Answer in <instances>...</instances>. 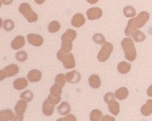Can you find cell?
Segmentation results:
<instances>
[{
	"instance_id": "obj_15",
	"label": "cell",
	"mask_w": 152,
	"mask_h": 121,
	"mask_svg": "<svg viewBox=\"0 0 152 121\" xmlns=\"http://www.w3.org/2000/svg\"><path fill=\"white\" fill-rule=\"evenodd\" d=\"M26 40L23 36H17L11 42V47L14 50H18L24 47Z\"/></svg>"
},
{
	"instance_id": "obj_13",
	"label": "cell",
	"mask_w": 152,
	"mask_h": 121,
	"mask_svg": "<svg viewBox=\"0 0 152 121\" xmlns=\"http://www.w3.org/2000/svg\"><path fill=\"white\" fill-rule=\"evenodd\" d=\"M86 22L85 17L83 16L82 14H75L73 16L72 19H71V24L74 27L76 28H79L81 26H83Z\"/></svg>"
},
{
	"instance_id": "obj_24",
	"label": "cell",
	"mask_w": 152,
	"mask_h": 121,
	"mask_svg": "<svg viewBox=\"0 0 152 121\" xmlns=\"http://www.w3.org/2000/svg\"><path fill=\"white\" fill-rule=\"evenodd\" d=\"M62 89H63L62 85L55 83L50 89V95L55 97H60V95L62 93Z\"/></svg>"
},
{
	"instance_id": "obj_23",
	"label": "cell",
	"mask_w": 152,
	"mask_h": 121,
	"mask_svg": "<svg viewBox=\"0 0 152 121\" xmlns=\"http://www.w3.org/2000/svg\"><path fill=\"white\" fill-rule=\"evenodd\" d=\"M58 112H59L61 116H65L67 114L70 113L71 112V106L67 102H62V104H60L58 108H57Z\"/></svg>"
},
{
	"instance_id": "obj_8",
	"label": "cell",
	"mask_w": 152,
	"mask_h": 121,
	"mask_svg": "<svg viewBox=\"0 0 152 121\" xmlns=\"http://www.w3.org/2000/svg\"><path fill=\"white\" fill-rule=\"evenodd\" d=\"M19 72V67L16 64H10L9 66H7L4 69H2L0 71V80H3L7 77H12L16 75Z\"/></svg>"
},
{
	"instance_id": "obj_25",
	"label": "cell",
	"mask_w": 152,
	"mask_h": 121,
	"mask_svg": "<svg viewBox=\"0 0 152 121\" xmlns=\"http://www.w3.org/2000/svg\"><path fill=\"white\" fill-rule=\"evenodd\" d=\"M102 112L98 109L93 110L90 114V119L91 121H100L102 120Z\"/></svg>"
},
{
	"instance_id": "obj_30",
	"label": "cell",
	"mask_w": 152,
	"mask_h": 121,
	"mask_svg": "<svg viewBox=\"0 0 152 121\" xmlns=\"http://www.w3.org/2000/svg\"><path fill=\"white\" fill-rule=\"evenodd\" d=\"M93 40L97 44H104L105 43V38L101 33H96L93 36Z\"/></svg>"
},
{
	"instance_id": "obj_20",
	"label": "cell",
	"mask_w": 152,
	"mask_h": 121,
	"mask_svg": "<svg viewBox=\"0 0 152 121\" xmlns=\"http://www.w3.org/2000/svg\"><path fill=\"white\" fill-rule=\"evenodd\" d=\"M89 85L91 88L94 89H97L101 86V79L100 77L97 74H93L89 78Z\"/></svg>"
},
{
	"instance_id": "obj_5",
	"label": "cell",
	"mask_w": 152,
	"mask_h": 121,
	"mask_svg": "<svg viewBox=\"0 0 152 121\" xmlns=\"http://www.w3.org/2000/svg\"><path fill=\"white\" fill-rule=\"evenodd\" d=\"M60 100H61V97H55L49 94L47 99L45 100L44 103H43V114L46 116H52L53 112H54V109L56 104H58L60 101Z\"/></svg>"
},
{
	"instance_id": "obj_14",
	"label": "cell",
	"mask_w": 152,
	"mask_h": 121,
	"mask_svg": "<svg viewBox=\"0 0 152 121\" xmlns=\"http://www.w3.org/2000/svg\"><path fill=\"white\" fill-rule=\"evenodd\" d=\"M41 77H42L41 72L36 69L31 70L27 74V78L31 82H37L41 79Z\"/></svg>"
},
{
	"instance_id": "obj_40",
	"label": "cell",
	"mask_w": 152,
	"mask_h": 121,
	"mask_svg": "<svg viewBox=\"0 0 152 121\" xmlns=\"http://www.w3.org/2000/svg\"><path fill=\"white\" fill-rule=\"evenodd\" d=\"M34 1H35V2H37V4H39V5L43 4V3H44V2H45V0H34Z\"/></svg>"
},
{
	"instance_id": "obj_31",
	"label": "cell",
	"mask_w": 152,
	"mask_h": 121,
	"mask_svg": "<svg viewBox=\"0 0 152 121\" xmlns=\"http://www.w3.org/2000/svg\"><path fill=\"white\" fill-rule=\"evenodd\" d=\"M66 82V75H64L63 74H57L56 76V78H55V82L56 83V84H59V85H62L63 87L65 85V82Z\"/></svg>"
},
{
	"instance_id": "obj_4",
	"label": "cell",
	"mask_w": 152,
	"mask_h": 121,
	"mask_svg": "<svg viewBox=\"0 0 152 121\" xmlns=\"http://www.w3.org/2000/svg\"><path fill=\"white\" fill-rule=\"evenodd\" d=\"M57 59L63 63V65L66 69H72L75 66V61L74 55L70 52H65L60 49L56 54Z\"/></svg>"
},
{
	"instance_id": "obj_18",
	"label": "cell",
	"mask_w": 152,
	"mask_h": 121,
	"mask_svg": "<svg viewBox=\"0 0 152 121\" xmlns=\"http://www.w3.org/2000/svg\"><path fill=\"white\" fill-rule=\"evenodd\" d=\"M15 118L13 112L10 109L7 110H2L0 112V120L1 121H10L13 120Z\"/></svg>"
},
{
	"instance_id": "obj_28",
	"label": "cell",
	"mask_w": 152,
	"mask_h": 121,
	"mask_svg": "<svg viewBox=\"0 0 152 121\" xmlns=\"http://www.w3.org/2000/svg\"><path fill=\"white\" fill-rule=\"evenodd\" d=\"M132 37L136 42H142L146 39V35L140 30H135L132 34Z\"/></svg>"
},
{
	"instance_id": "obj_17",
	"label": "cell",
	"mask_w": 152,
	"mask_h": 121,
	"mask_svg": "<svg viewBox=\"0 0 152 121\" xmlns=\"http://www.w3.org/2000/svg\"><path fill=\"white\" fill-rule=\"evenodd\" d=\"M108 108L109 112L114 116H117L120 112V104L115 99H113L108 103Z\"/></svg>"
},
{
	"instance_id": "obj_34",
	"label": "cell",
	"mask_w": 152,
	"mask_h": 121,
	"mask_svg": "<svg viewBox=\"0 0 152 121\" xmlns=\"http://www.w3.org/2000/svg\"><path fill=\"white\" fill-rule=\"evenodd\" d=\"M114 97H115V94H114V93H107L104 97V102H105L106 104H108L110 101L114 99Z\"/></svg>"
},
{
	"instance_id": "obj_10",
	"label": "cell",
	"mask_w": 152,
	"mask_h": 121,
	"mask_svg": "<svg viewBox=\"0 0 152 121\" xmlns=\"http://www.w3.org/2000/svg\"><path fill=\"white\" fill-rule=\"evenodd\" d=\"M27 40L28 42L35 47L41 46L44 43V39L41 36L34 33H29L27 36Z\"/></svg>"
},
{
	"instance_id": "obj_11",
	"label": "cell",
	"mask_w": 152,
	"mask_h": 121,
	"mask_svg": "<svg viewBox=\"0 0 152 121\" xmlns=\"http://www.w3.org/2000/svg\"><path fill=\"white\" fill-rule=\"evenodd\" d=\"M102 10L99 7H92L86 11V16L89 20H97L102 17Z\"/></svg>"
},
{
	"instance_id": "obj_38",
	"label": "cell",
	"mask_w": 152,
	"mask_h": 121,
	"mask_svg": "<svg viewBox=\"0 0 152 121\" xmlns=\"http://www.w3.org/2000/svg\"><path fill=\"white\" fill-rule=\"evenodd\" d=\"M147 94L148 95L149 97H152V85H150V87L147 89Z\"/></svg>"
},
{
	"instance_id": "obj_35",
	"label": "cell",
	"mask_w": 152,
	"mask_h": 121,
	"mask_svg": "<svg viewBox=\"0 0 152 121\" xmlns=\"http://www.w3.org/2000/svg\"><path fill=\"white\" fill-rule=\"evenodd\" d=\"M58 120H59V121H61V120H64V121H68V120L76 121V120H77V119H76L75 117V116H74V115H71V114H70V115H67V116H66V117H64V118L59 119Z\"/></svg>"
},
{
	"instance_id": "obj_36",
	"label": "cell",
	"mask_w": 152,
	"mask_h": 121,
	"mask_svg": "<svg viewBox=\"0 0 152 121\" xmlns=\"http://www.w3.org/2000/svg\"><path fill=\"white\" fill-rule=\"evenodd\" d=\"M102 120H103V121H105V120L114 121L115 120V118H113V117H111V116H104V117L102 118Z\"/></svg>"
},
{
	"instance_id": "obj_37",
	"label": "cell",
	"mask_w": 152,
	"mask_h": 121,
	"mask_svg": "<svg viewBox=\"0 0 152 121\" xmlns=\"http://www.w3.org/2000/svg\"><path fill=\"white\" fill-rule=\"evenodd\" d=\"M14 0H1V2H2V4L3 5H10L11 4L12 2H13Z\"/></svg>"
},
{
	"instance_id": "obj_7",
	"label": "cell",
	"mask_w": 152,
	"mask_h": 121,
	"mask_svg": "<svg viewBox=\"0 0 152 121\" xmlns=\"http://www.w3.org/2000/svg\"><path fill=\"white\" fill-rule=\"evenodd\" d=\"M113 51V45L111 43L105 42L102 46V49L100 50L97 55V59L100 62H105L109 59L110 55Z\"/></svg>"
},
{
	"instance_id": "obj_12",
	"label": "cell",
	"mask_w": 152,
	"mask_h": 121,
	"mask_svg": "<svg viewBox=\"0 0 152 121\" xmlns=\"http://www.w3.org/2000/svg\"><path fill=\"white\" fill-rule=\"evenodd\" d=\"M66 80L67 82L71 84H75L80 82L81 74L79 72L76 71H72L66 74Z\"/></svg>"
},
{
	"instance_id": "obj_29",
	"label": "cell",
	"mask_w": 152,
	"mask_h": 121,
	"mask_svg": "<svg viewBox=\"0 0 152 121\" xmlns=\"http://www.w3.org/2000/svg\"><path fill=\"white\" fill-rule=\"evenodd\" d=\"M2 27L6 31H11L14 29V21L10 20V19H6L5 21H3V24H2Z\"/></svg>"
},
{
	"instance_id": "obj_39",
	"label": "cell",
	"mask_w": 152,
	"mask_h": 121,
	"mask_svg": "<svg viewBox=\"0 0 152 121\" xmlns=\"http://www.w3.org/2000/svg\"><path fill=\"white\" fill-rule=\"evenodd\" d=\"M86 1L90 4H95V3H97L98 2V0H86Z\"/></svg>"
},
{
	"instance_id": "obj_19",
	"label": "cell",
	"mask_w": 152,
	"mask_h": 121,
	"mask_svg": "<svg viewBox=\"0 0 152 121\" xmlns=\"http://www.w3.org/2000/svg\"><path fill=\"white\" fill-rule=\"evenodd\" d=\"M140 112L142 116H149L152 114V100H148L144 105H142L140 109Z\"/></svg>"
},
{
	"instance_id": "obj_6",
	"label": "cell",
	"mask_w": 152,
	"mask_h": 121,
	"mask_svg": "<svg viewBox=\"0 0 152 121\" xmlns=\"http://www.w3.org/2000/svg\"><path fill=\"white\" fill-rule=\"evenodd\" d=\"M19 12L23 15L26 18V20L28 22H36L38 20V15L33 11L31 8L30 5L27 2H23L21 3L18 7Z\"/></svg>"
},
{
	"instance_id": "obj_3",
	"label": "cell",
	"mask_w": 152,
	"mask_h": 121,
	"mask_svg": "<svg viewBox=\"0 0 152 121\" xmlns=\"http://www.w3.org/2000/svg\"><path fill=\"white\" fill-rule=\"evenodd\" d=\"M76 36H77V33L74 29H71V28L67 29L61 36V49L65 52H71L73 47L72 43Z\"/></svg>"
},
{
	"instance_id": "obj_9",
	"label": "cell",
	"mask_w": 152,
	"mask_h": 121,
	"mask_svg": "<svg viewBox=\"0 0 152 121\" xmlns=\"http://www.w3.org/2000/svg\"><path fill=\"white\" fill-rule=\"evenodd\" d=\"M27 109V101L26 100L21 99L18 101L17 104L14 107L16 116L14 120H23V115Z\"/></svg>"
},
{
	"instance_id": "obj_22",
	"label": "cell",
	"mask_w": 152,
	"mask_h": 121,
	"mask_svg": "<svg viewBox=\"0 0 152 121\" xmlns=\"http://www.w3.org/2000/svg\"><path fill=\"white\" fill-rule=\"evenodd\" d=\"M131 64L127 63L125 61H122L119 63L117 65V70H118L119 73L122 74H128L131 70Z\"/></svg>"
},
{
	"instance_id": "obj_2",
	"label": "cell",
	"mask_w": 152,
	"mask_h": 121,
	"mask_svg": "<svg viewBox=\"0 0 152 121\" xmlns=\"http://www.w3.org/2000/svg\"><path fill=\"white\" fill-rule=\"evenodd\" d=\"M121 47H122L124 52V56H125L127 60L133 62L136 59L137 53H136L134 42L131 38H124L122 41H121Z\"/></svg>"
},
{
	"instance_id": "obj_27",
	"label": "cell",
	"mask_w": 152,
	"mask_h": 121,
	"mask_svg": "<svg viewBox=\"0 0 152 121\" xmlns=\"http://www.w3.org/2000/svg\"><path fill=\"white\" fill-rule=\"evenodd\" d=\"M59 29H60V24L59 23V21H51V23H49V25L48 26V30L49 33H56Z\"/></svg>"
},
{
	"instance_id": "obj_16",
	"label": "cell",
	"mask_w": 152,
	"mask_h": 121,
	"mask_svg": "<svg viewBox=\"0 0 152 121\" xmlns=\"http://www.w3.org/2000/svg\"><path fill=\"white\" fill-rule=\"evenodd\" d=\"M13 85H14V89L17 90H24L28 86V81L24 78H17L14 81Z\"/></svg>"
},
{
	"instance_id": "obj_26",
	"label": "cell",
	"mask_w": 152,
	"mask_h": 121,
	"mask_svg": "<svg viewBox=\"0 0 152 121\" xmlns=\"http://www.w3.org/2000/svg\"><path fill=\"white\" fill-rule=\"evenodd\" d=\"M124 16L127 17H135L136 15V11L135 9L132 6H126L124 8Z\"/></svg>"
},
{
	"instance_id": "obj_21",
	"label": "cell",
	"mask_w": 152,
	"mask_h": 121,
	"mask_svg": "<svg viewBox=\"0 0 152 121\" xmlns=\"http://www.w3.org/2000/svg\"><path fill=\"white\" fill-rule=\"evenodd\" d=\"M128 93H129V92H128V90L127 88L121 87L119 88L118 90H116L114 94H115V97L116 99L122 101V100H124L128 97Z\"/></svg>"
},
{
	"instance_id": "obj_32",
	"label": "cell",
	"mask_w": 152,
	"mask_h": 121,
	"mask_svg": "<svg viewBox=\"0 0 152 121\" xmlns=\"http://www.w3.org/2000/svg\"><path fill=\"white\" fill-rule=\"evenodd\" d=\"M15 58L18 62H25L28 59V55L26 51H20V52H17Z\"/></svg>"
},
{
	"instance_id": "obj_33",
	"label": "cell",
	"mask_w": 152,
	"mask_h": 121,
	"mask_svg": "<svg viewBox=\"0 0 152 121\" xmlns=\"http://www.w3.org/2000/svg\"><path fill=\"white\" fill-rule=\"evenodd\" d=\"M20 97H21V99L26 100L27 102H29L33 100V93L31 92L30 90H26V91L23 92L22 93H21Z\"/></svg>"
},
{
	"instance_id": "obj_1",
	"label": "cell",
	"mask_w": 152,
	"mask_h": 121,
	"mask_svg": "<svg viewBox=\"0 0 152 121\" xmlns=\"http://www.w3.org/2000/svg\"><path fill=\"white\" fill-rule=\"evenodd\" d=\"M150 18V14L147 11L140 12L139 15L136 17H133V18L128 21V26L125 28V35L129 36H132L133 33L138 28H142L145 24L147 23Z\"/></svg>"
}]
</instances>
